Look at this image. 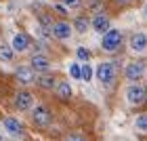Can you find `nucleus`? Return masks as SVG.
<instances>
[{
    "label": "nucleus",
    "instance_id": "nucleus-1",
    "mask_svg": "<svg viewBox=\"0 0 147 141\" xmlns=\"http://www.w3.org/2000/svg\"><path fill=\"white\" fill-rule=\"evenodd\" d=\"M122 46V32L120 30H109L103 34V51L113 53Z\"/></svg>",
    "mask_w": 147,
    "mask_h": 141
},
{
    "label": "nucleus",
    "instance_id": "nucleus-2",
    "mask_svg": "<svg viewBox=\"0 0 147 141\" xmlns=\"http://www.w3.org/2000/svg\"><path fill=\"white\" fill-rule=\"evenodd\" d=\"M97 78H99V82H103V84H111L113 82V78H116V68H113V63L109 61H103V63H99L97 65Z\"/></svg>",
    "mask_w": 147,
    "mask_h": 141
},
{
    "label": "nucleus",
    "instance_id": "nucleus-3",
    "mask_svg": "<svg viewBox=\"0 0 147 141\" xmlns=\"http://www.w3.org/2000/svg\"><path fill=\"white\" fill-rule=\"evenodd\" d=\"M145 95H147V91L143 89L141 84H130L128 89H126V99H128L130 105L143 103V101H145Z\"/></svg>",
    "mask_w": 147,
    "mask_h": 141
},
{
    "label": "nucleus",
    "instance_id": "nucleus-4",
    "mask_svg": "<svg viewBox=\"0 0 147 141\" xmlns=\"http://www.w3.org/2000/svg\"><path fill=\"white\" fill-rule=\"evenodd\" d=\"M145 70H147L145 61H132V63L126 65V78H128L130 82H137V80H141V78H143Z\"/></svg>",
    "mask_w": 147,
    "mask_h": 141
},
{
    "label": "nucleus",
    "instance_id": "nucleus-5",
    "mask_svg": "<svg viewBox=\"0 0 147 141\" xmlns=\"http://www.w3.org/2000/svg\"><path fill=\"white\" fill-rule=\"evenodd\" d=\"M71 32H74V28L67 21H57L55 25H53V36L59 38V40H67L71 36Z\"/></svg>",
    "mask_w": 147,
    "mask_h": 141
},
{
    "label": "nucleus",
    "instance_id": "nucleus-6",
    "mask_svg": "<svg viewBox=\"0 0 147 141\" xmlns=\"http://www.w3.org/2000/svg\"><path fill=\"white\" fill-rule=\"evenodd\" d=\"M32 103H34V97H32V93L30 91H19L17 93V97H15V105H17V110H30Z\"/></svg>",
    "mask_w": 147,
    "mask_h": 141
},
{
    "label": "nucleus",
    "instance_id": "nucleus-7",
    "mask_svg": "<svg viewBox=\"0 0 147 141\" xmlns=\"http://www.w3.org/2000/svg\"><path fill=\"white\" fill-rule=\"evenodd\" d=\"M130 49L135 53L147 51V36L143 34V32H135V34L130 36Z\"/></svg>",
    "mask_w": 147,
    "mask_h": 141
},
{
    "label": "nucleus",
    "instance_id": "nucleus-8",
    "mask_svg": "<svg viewBox=\"0 0 147 141\" xmlns=\"http://www.w3.org/2000/svg\"><path fill=\"white\" fill-rule=\"evenodd\" d=\"M34 122L38 124V126H49L51 124V112L46 110L44 105H38L36 110H34Z\"/></svg>",
    "mask_w": 147,
    "mask_h": 141
},
{
    "label": "nucleus",
    "instance_id": "nucleus-9",
    "mask_svg": "<svg viewBox=\"0 0 147 141\" xmlns=\"http://www.w3.org/2000/svg\"><path fill=\"white\" fill-rule=\"evenodd\" d=\"M92 28H95V32H99V34H105V32H109V17L105 15V13H97L95 19H92Z\"/></svg>",
    "mask_w": 147,
    "mask_h": 141
},
{
    "label": "nucleus",
    "instance_id": "nucleus-10",
    "mask_svg": "<svg viewBox=\"0 0 147 141\" xmlns=\"http://www.w3.org/2000/svg\"><path fill=\"white\" fill-rule=\"evenodd\" d=\"M30 65L34 68V72H40V74L51 70V61H49V57H44V55H34L32 61H30Z\"/></svg>",
    "mask_w": 147,
    "mask_h": 141
},
{
    "label": "nucleus",
    "instance_id": "nucleus-11",
    "mask_svg": "<svg viewBox=\"0 0 147 141\" xmlns=\"http://www.w3.org/2000/svg\"><path fill=\"white\" fill-rule=\"evenodd\" d=\"M34 78H36V74H34V68H32V65H21V68L17 70V80L21 84H32Z\"/></svg>",
    "mask_w": 147,
    "mask_h": 141
},
{
    "label": "nucleus",
    "instance_id": "nucleus-12",
    "mask_svg": "<svg viewBox=\"0 0 147 141\" xmlns=\"http://www.w3.org/2000/svg\"><path fill=\"white\" fill-rule=\"evenodd\" d=\"M30 49V38L28 34H23V32H19V34H15V38H13V51L15 53H23Z\"/></svg>",
    "mask_w": 147,
    "mask_h": 141
},
{
    "label": "nucleus",
    "instance_id": "nucleus-13",
    "mask_svg": "<svg viewBox=\"0 0 147 141\" xmlns=\"http://www.w3.org/2000/svg\"><path fill=\"white\" fill-rule=\"evenodd\" d=\"M57 95H59L61 101L71 99V86H69V82H59V84H57Z\"/></svg>",
    "mask_w": 147,
    "mask_h": 141
},
{
    "label": "nucleus",
    "instance_id": "nucleus-14",
    "mask_svg": "<svg viewBox=\"0 0 147 141\" xmlns=\"http://www.w3.org/2000/svg\"><path fill=\"white\" fill-rule=\"evenodd\" d=\"M4 129L11 133V135H19L21 133V124H19L17 118H4Z\"/></svg>",
    "mask_w": 147,
    "mask_h": 141
},
{
    "label": "nucleus",
    "instance_id": "nucleus-15",
    "mask_svg": "<svg viewBox=\"0 0 147 141\" xmlns=\"http://www.w3.org/2000/svg\"><path fill=\"white\" fill-rule=\"evenodd\" d=\"M88 25H90L88 17L80 15V17H76V21H74V30H76L78 34H86V30H88Z\"/></svg>",
    "mask_w": 147,
    "mask_h": 141
},
{
    "label": "nucleus",
    "instance_id": "nucleus-16",
    "mask_svg": "<svg viewBox=\"0 0 147 141\" xmlns=\"http://www.w3.org/2000/svg\"><path fill=\"white\" fill-rule=\"evenodd\" d=\"M38 84L42 86V89H53L57 82H55V76H51V74H44V76L38 78Z\"/></svg>",
    "mask_w": 147,
    "mask_h": 141
},
{
    "label": "nucleus",
    "instance_id": "nucleus-17",
    "mask_svg": "<svg viewBox=\"0 0 147 141\" xmlns=\"http://www.w3.org/2000/svg\"><path fill=\"white\" fill-rule=\"evenodd\" d=\"M135 126H137L139 131L147 133V114H141V116H137V120H135Z\"/></svg>",
    "mask_w": 147,
    "mask_h": 141
},
{
    "label": "nucleus",
    "instance_id": "nucleus-18",
    "mask_svg": "<svg viewBox=\"0 0 147 141\" xmlns=\"http://www.w3.org/2000/svg\"><path fill=\"white\" fill-rule=\"evenodd\" d=\"M76 55H78L80 61H88V59H90V51L86 49V46H78V49H76Z\"/></svg>",
    "mask_w": 147,
    "mask_h": 141
},
{
    "label": "nucleus",
    "instance_id": "nucleus-19",
    "mask_svg": "<svg viewBox=\"0 0 147 141\" xmlns=\"http://www.w3.org/2000/svg\"><path fill=\"white\" fill-rule=\"evenodd\" d=\"M0 59H2V61H11L13 59V51L9 49V46L0 44Z\"/></svg>",
    "mask_w": 147,
    "mask_h": 141
},
{
    "label": "nucleus",
    "instance_id": "nucleus-20",
    "mask_svg": "<svg viewBox=\"0 0 147 141\" xmlns=\"http://www.w3.org/2000/svg\"><path fill=\"white\" fill-rule=\"evenodd\" d=\"M69 74H71L74 78H82V65L71 63V65H69Z\"/></svg>",
    "mask_w": 147,
    "mask_h": 141
},
{
    "label": "nucleus",
    "instance_id": "nucleus-21",
    "mask_svg": "<svg viewBox=\"0 0 147 141\" xmlns=\"http://www.w3.org/2000/svg\"><path fill=\"white\" fill-rule=\"evenodd\" d=\"M90 78H92V68L86 63V65H82V80H84V82H88Z\"/></svg>",
    "mask_w": 147,
    "mask_h": 141
},
{
    "label": "nucleus",
    "instance_id": "nucleus-22",
    "mask_svg": "<svg viewBox=\"0 0 147 141\" xmlns=\"http://www.w3.org/2000/svg\"><path fill=\"white\" fill-rule=\"evenodd\" d=\"M63 4L67 9H76V6H80V0H63Z\"/></svg>",
    "mask_w": 147,
    "mask_h": 141
},
{
    "label": "nucleus",
    "instance_id": "nucleus-23",
    "mask_svg": "<svg viewBox=\"0 0 147 141\" xmlns=\"http://www.w3.org/2000/svg\"><path fill=\"white\" fill-rule=\"evenodd\" d=\"M65 141H86L84 137H80V135H71V137H67Z\"/></svg>",
    "mask_w": 147,
    "mask_h": 141
},
{
    "label": "nucleus",
    "instance_id": "nucleus-24",
    "mask_svg": "<svg viewBox=\"0 0 147 141\" xmlns=\"http://www.w3.org/2000/svg\"><path fill=\"white\" fill-rule=\"evenodd\" d=\"M55 9L61 13V15H65V13H67V11H65V6H61V4H55Z\"/></svg>",
    "mask_w": 147,
    "mask_h": 141
},
{
    "label": "nucleus",
    "instance_id": "nucleus-25",
    "mask_svg": "<svg viewBox=\"0 0 147 141\" xmlns=\"http://www.w3.org/2000/svg\"><path fill=\"white\" fill-rule=\"evenodd\" d=\"M116 2H118V4H128L130 0H116Z\"/></svg>",
    "mask_w": 147,
    "mask_h": 141
},
{
    "label": "nucleus",
    "instance_id": "nucleus-26",
    "mask_svg": "<svg viewBox=\"0 0 147 141\" xmlns=\"http://www.w3.org/2000/svg\"><path fill=\"white\" fill-rule=\"evenodd\" d=\"M143 13H145V17H147V6H145V9H143Z\"/></svg>",
    "mask_w": 147,
    "mask_h": 141
},
{
    "label": "nucleus",
    "instance_id": "nucleus-27",
    "mask_svg": "<svg viewBox=\"0 0 147 141\" xmlns=\"http://www.w3.org/2000/svg\"><path fill=\"white\" fill-rule=\"evenodd\" d=\"M145 101H147V95H145Z\"/></svg>",
    "mask_w": 147,
    "mask_h": 141
}]
</instances>
